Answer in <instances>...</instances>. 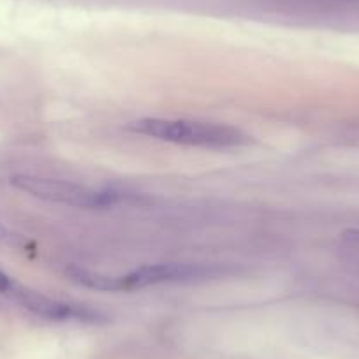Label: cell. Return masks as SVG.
Returning a JSON list of instances; mask_svg holds the SVG:
<instances>
[{"mask_svg":"<svg viewBox=\"0 0 359 359\" xmlns=\"http://www.w3.org/2000/svg\"><path fill=\"white\" fill-rule=\"evenodd\" d=\"M129 130L176 144L203 148H234L250 143V136L231 126L192 120L141 118L129 123Z\"/></svg>","mask_w":359,"mask_h":359,"instance_id":"cell-1","label":"cell"},{"mask_svg":"<svg viewBox=\"0 0 359 359\" xmlns=\"http://www.w3.org/2000/svg\"><path fill=\"white\" fill-rule=\"evenodd\" d=\"M11 184L20 191L50 203L78 206V208H102L123 201L126 196L113 191H95L86 185L65 182V180L43 178V176L18 175L13 176Z\"/></svg>","mask_w":359,"mask_h":359,"instance_id":"cell-2","label":"cell"},{"mask_svg":"<svg viewBox=\"0 0 359 359\" xmlns=\"http://www.w3.org/2000/svg\"><path fill=\"white\" fill-rule=\"evenodd\" d=\"M2 294L8 296L9 299H13V302L18 303V305H22L23 309L29 310V312L36 313V316L39 317H44V319H51V320L76 319V320H86V323H95L97 319H101V313L88 309V306L71 305V303H64V302H58V299L48 298V296L41 294V292L20 284V282H16L15 278H11V282H9L8 287H6V291L2 292Z\"/></svg>","mask_w":359,"mask_h":359,"instance_id":"cell-3","label":"cell"},{"mask_svg":"<svg viewBox=\"0 0 359 359\" xmlns=\"http://www.w3.org/2000/svg\"><path fill=\"white\" fill-rule=\"evenodd\" d=\"M210 275V269L199 264H148L134 269L123 277H115L116 291H136L150 285L169 284V282H185Z\"/></svg>","mask_w":359,"mask_h":359,"instance_id":"cell-4","label":"cell"},{"mask_svg":"<svg viewBox=\"0 0 359 359\" xmlns=\"http://www.w3.org/2000/svg\"><path fill=\"white\" fill-rule=\"evenodd\" d=\"M9 282H11V277H9L8 273H4V271L0 269V294L6 291V287H8Z\"/></svg>","mask_w":359,"mask_h":359,"instance_id":"cell-5","label":"cell"}]
</instances>
